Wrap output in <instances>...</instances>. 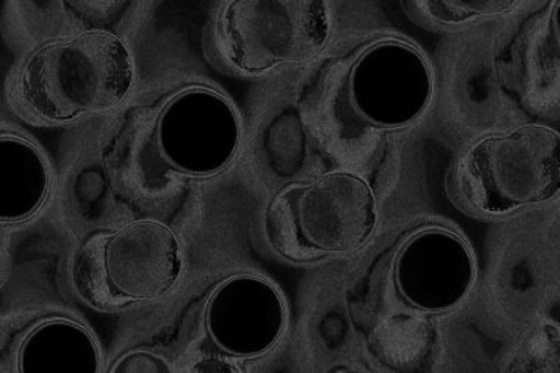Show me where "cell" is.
Listing matches in <instances>:
<instances>
[{"label": "cell", "instance_id": "6da1fadb", "mask_svg": "<svg viewBox=\"0 0 560 373\" xmlns=\"http://www.w3.org/2000/svg\"><path fill=\"white\" fill-rule=\"evenodd\" d=\"M242 142L240 114L215 89L188 84L136 113L122 150L127 182L147 197L222 175Z\"/></svg>", "mask_w": 560, "mask_h": 373}, {"label": "cell", "instance_id": "7a4b0ae2", "mask_svg": "<svg viewBox=\"0 0 560 373\" xmlns=\"http://www.w3.org/2000/svg\"><path fill=\"white\" fill-rule=\"evenodd\" d=\"M135 84L129 46L104 28L83 30L37 46L20 68L21 108L45 125H67L120 107Z\"/></svg>", "mask_w": 560, "mask_h": 373}, {"label": "cell", "instance_id": "3957f363", "mask_svg": "<svg viewBox=\"0 0 560 373\" xmlns=\"http://www.w3.org/2000/svg\"><path fill=\"white\" fill-rule=\"evenodd\" d=\"M184 266L179 236L168 224L136 219L89 233L71 261V282L89 307L121 311L167 295Z\"/></svg>", "mask_w": 560, "mask_h": 373}, {"label": "cell", "instance_id": "277c9868", "mask_svg": "<svg viewBox=\"0 0 560 373\" xmlns=\"http://www.w3.org/2000/svg\"><path fill=\"white\" fill-rule=\"evenodd\" d=\"M376 223L375 197L366 182L332 172L288 186L267 210L271 247L288 260H320L362 247Z\"/></svg>", "mask_w": 560, "mask_h": 373}, {"label": "cell", "instance_id": "5b68a950", "mask_svg": "<svg viewBox=\"0 0 560 373\" xmlns=\"http://www.w3.org/2000/svg\"><path fill=\"white\" fill-rule=\"evenodd\" d=\"M559 135L549 127L524 126L488 136L462 161V193L486 214L549 201L559 193Z\"/></svg>", "mask_w": 560, "mask_h": 373}, {"label": "cell", "instance_id": "8992f818", "mask_svg": "<svg viewBox=\"0 0 560 373\" xmlns=\"http://www.w3.org/2000/svg\"><path fill=\"white\" fill-rule=\"evenodd\" d=\"M328 5L317 0H235L218 20L224 61L244 74H262L310 61L328 44Z\"/></svg>", "mask_w": 560, "mask_h": 373}, {"label": "cell", "instance_id": "52a82bcc", "mask_svg": "<svg viewBox=\"0 0 560 373\" xmlns=\"http://www.w3.org/2000/svg\"><path fill=\"white\" fill-rule=\"evenodd\" d=\"M285 326L287 307L278 288L256 275H236L203 301L189 355L203 371H235L233 360H253L273 350Z\"/></svg>", "mask_w": 560, "mask_h": 373}, {"label": "cell", "instance_id": "ba28073f", "mask_svg": "<svg viewBox=\"0 0 560 373\" xmlns=\"http://www.w3.org/2000/svg\"><path fill=\"white\" fill-rule=\"evenodd\" d=\"M355 112L382 127H401L427 108L432 92L425 61L410 46L382 44L360 58L348 79Z\"/></svg>", "mask_w": 560, "mask_h": 373}, {"label": "cell", "instance_id": "9c48e42d", "mask_svg": "<svg viewBox=\"0 0 560 373\" xmlns=\"http://www.w3.org/2000/svg\"><path fill=\"white\" fill-rule=\"evenodd\" d=\"M396 281L401 295L420 311H450L472 287V257L459 236L428 229L401 249Z\"/></svg>", "mask_w": 560, "mask_h": 373}, {"label": "cell", "instance_id": "30bf717a", "mask_svg": "<svg viewBox=\"0 0 560 373\" xmlns=\"http://www.w3.org/2000/svg\"><path fill=\"white\" fill-rule=\"evenodd\" d=\"M19 373H100V346L91 330L67 316H46L21 334L14 349Z\"/></svg>", "mask_w": 560, "mask_h": 373}, {"label": "cell", "instance_id": "8fae6325", "mask_svg": "<svg viewBox=\"0 0 560 373\" xmlns=\"http://www.w3.org/2000/svg\"><path fill=\"white\" fill-rule=\"evenodd\" d=\"M50 170L39 148L23 136L0 138V213L2 224L34 218L50 193Z\"/></svg>", "mask_w": 560, "mask_h": 373}, {"label": "cell", "instance_id": "7c38bea8", "mask_svg": "<svg viewBox=\"0 0 560 373\" xmlns=\"http://www.w3.org/2000/svg\"><path fill=\"white\" fill-rule=\"evenodd\" d=\"M425 14L439 23L462 24L479 15L499 14L509 10L512 2H422Z\"/></svg>", "mask_w": 560, "mask_h": 373}, {"label": "cell", "instance_id": "4fadbf2b", "mask_svg": "<svg viewBox=\"0 0 560 373\" xmlns=\"http://www.w3.org/2000/svg\"><path fill=\"white\" fill-rule=\"evenodd\" d=\"M167 359L151 350H130L122 354L114 362L112 368L107 369L108 373H163L172 372Z\"/></svg>", "mask_w": 560, "mask_h": 373}]
</instances>
